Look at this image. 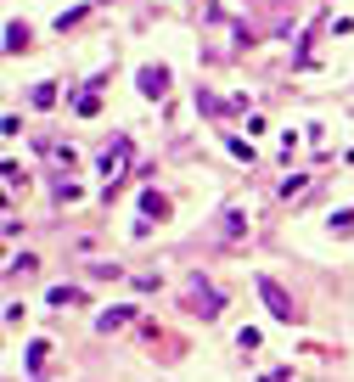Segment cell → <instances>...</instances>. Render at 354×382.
Returning <instances> with one entry per match:
<instances>
[{
  "mask_svg": "<svg viewBox=\"0 0 354 382\" xmlns=\"http://www.w3.org/2000/svg\"><path fill=\"white\" fill-rule=\"evenodd\" d=\"M265 382H287V371H270V377H265Z\"/></svg>",
  "mask_w": 354,
  "mask_h": 382,
  "instance_id": "obj_6",
  "label": "cell"
},
{
  "mask_svg": "<svg viewBox=\"0 0 354 382\" xmlns=\"http://www.w3.org/2000/svg\"><path fill=\"white\" fill-rule=\"evenodd\" d=\"M141 90H146V96H163V90H169V74H163V68H146V74H141Z\"/></svg>",
  "mask_w": 354,
  "mask_h": 382,
  "instance_id": "obj_3",
  "label": "cell"
},
{
  "mask_svg": "<svg viewBox=\"0 0 354 382\" xmlns=\"http://www.w3.org/2000/svg\"><path fill=\"white\" fill-rule=\"evenodd\" d=\"M141 214H157V220H163V214H169V203H163L157 191H141Z\"/></svg>",
  "mask_w": 354,
  "mask_h": 382,
  "instance_id": "obj_4",
  "label": "cell"
},
{
  "mask_svg": "<svg viewBox=\"0 0 354 382\" xmlns=\"http://www.w3.org/2000/svg\"><path fill=\"white\" fill-rule=\"evenodd\" d=\"M124 163H130V141H113L107 157H101V169H107V174H124Z\"/></svg>",
  "mask_w": 354,
  "mask_h": 382,
  "instance_id": "obj_2",
  "label": "cell"
},
{
  "mask_svg": "<svg viewBox=\"0 0 354 382\" xmlns=\"http://www.w3.org/2000/svg\"><path fill=\"white\" fill-rule=\"evenodd\" d=\"M124 320H130V309H107V315H101V332H113V326H124Z\"/></svg>",
  "mask_w": 354,
  "mask_h": 382,
  "instance_id": "obj_5",
  "label": "cell"
},
{
  "mask_svg": "<svg viewBox=\"0 0 354 382\" xmlns=\"http://www.w3.org/2000/svg\"><path fill=\"white\" fill-rule=\"evenodd\" d=\"M259 298L270 304V315H282V320H292V304H287V293L270 281V276H259Z\"/></svg>",
  "mask_w": 354,
  "mask_h": 382,
  "instance_id": "obj_1",
  "label": "cell"
}]
</instances>
